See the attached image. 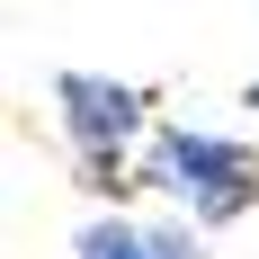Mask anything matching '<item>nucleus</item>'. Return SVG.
Returning a JSON list of instances; mask_svg holds the SVG:
<instances>
[{
    "label": "nucleus",
    "instance_id": "1",
    "mask_svg": "<svg viewBox=\"0 0 259 259\" xmlns=\"http://www.w3.org/2000/svg\"><path fill=\"white\" fill-rule=\"evenodd\" d=\"M143 179H152L161 197H179L188 224H233V214L259 206V152H250V143H233V134H206V125L152 134Z\"/></svg>",
    "mask_w": 259,
    "mask_h": 259
},
{
    "label": "nucleus",
    "instance_id": "3",
    "mask_svg": "<svg viewBox=\"0 0 259 259\" xmlns=\"http://www.w3.org/2000/svg\"><path fill=\"white\" fill-rule=\"evenodd\" d=\"M72 259H206L179 224H134V214H90L72 233Z\"/></svg>",
    "mask_w": 259,
    "mask_h": 259
},
{
    "label": "nucleus",
    "instance_id": "2",
    "mask_svg": "<svg viewBox=\"0 0 259 259\" xmlns=\"http://www.w3.org/2000/svg\"><path fill=\"white\" fill-rule=\"evenodd\" d=\"M54 107H63V134H72V152L99 170L107 188L125 179V152L143 143V90L134 80H107V72H63L54 80Z\"/></svg>",
    "mask_w": 259,
    "mask_h": 259
}]
</instances>
